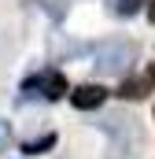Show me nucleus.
Segmentation results:
<instances>
[{
	"label": "nucleus",
	"mask_w": 155,
	"mask_h": 159,
	"mask_svg": "<svg viewBox=\"0 0 155 159\" xmlns=\"http://www.w3.org/2000/svg\"><path fill=\"white\" fill-rule=\"evenodd\" d=\"M100 129L111 137V159H129L144 148V126L133 115H104Z\"/></svg>",
	"instance_id": "nucleus-1"
},
{
	"label": "nucleus",
	"mask_w": 155,
	"mask_h": 159,
	"mask_svg": "<svg viewBox=\"0 0 155 159\" xmlns=\"http://www.w3.org/2000/svg\"><path fill=\"white\" fill-rule=\"evenodd\" d=\"M137 63V44L133 41H122V37H111V41H100L92 48V70L96 74H126L129 67Z\"/></svg>",
	"instance_id": "nucleus-2"
},
{
	"label": "nucleus",
	"mask_w": 155,
	"mask_h": 159,
	"mask_svg": "<svg viewBox=\"0 0 155 159\" xmlns=\"http://www.w3.org/2000/svg\"><path fill=\"white\" fill-rule=\"evenodd\" d=\"M26 96H44V100H63L67 96V78L59 70H41L37 78H30L22 85Z\"/></svg>",
	"instance_id": "nucleus-3"
},
{
	"label": "nucleus",
	"mask_w": 155,
	"mask_h": 159,
	"mask_svg": "<svg viewBox=\"0 0 155 159\" xmlns=\"http://www.w3.org/2000/svg\"><path fill=\"white\" fill-rule=\"evenodd\" d=\"M152 93H155V67H144L140 74L126 78L122 89H118L122 100H144V96H152Z\"/></svg>",
	"instance_id": "nucleus-4"
},
{
	"label": "nucleus",
	"mask_w": 155,
	"mask_h": 159,
	"mask_svg": "<svg viewBox=\"0 0 155 159\" xmlns=\"http://www.w3.org/2000/svg\"><path fill=\"white\" fill-rule=\"evenodd\" d=\"M104 100H107V89H104V85H92V81L78 85L74 93H70V104H74L78 111H96Z\"/></svg>",
	"instance_id": "nucleus-5"
},
{
	"label": "nucleus",
	"mask_w": 155,
	"mask_h": 159,
	"mask_svg": "<svg viewBox=\"0 0 155 159\" xmlns=\"http://www.w3.org/2000/svg\"><path fill=\"white\" fill-rule=\"evenodd\" d=\"M52 144H55V133H44V137H37V141H26V144H22V152H26V156H37V152L52 148Z\"/></svg>",
	"instance_id": "nucleus-6"
},
{
	"label": "nucleus",
	"mask_w": 155,
	"mask_h": 159,
	"mask_svg": "<svg viewBox=\"0 0 155 159\" xmlns=\"http://www.w3.org/2000/svg\"><path fill=\"white\" fill-rule=\"evenodd\" d=\"M144 4H152V0H115V15H122V19H129V15H137Z\"/></svg>",
	"instance_id": "nucleus-7"
},
{
	"label": "nucleus",
	"mask_w": 155,
	"mask_h": 159,
	"mask_svg": "<svg viewBox=\"0 0 155 159\" xmlns=\"http://www.w3.org/2000/svg\"><path fill=\"white\" fill-rule=\"evenodd\" d=\"M7 144H11V126H7V122L0 119V152H4Z\"/></svg>",
	"instance_id": "nucleus-8"
},
{
	"label": "nucleus",
	"mask_w": 155,
	"mask_h": 159,
	"mask_svg": "<svg viewBox=\"0 0 155 159\" xmlns=\"http://www.w3.org/2000/svg\"><path fill=\"white\" fill-rule=\"evenodd\" d=\"M148 15H152V22H155V0H152V4H148Z\"/></svg>",
	"instance_id": "nucleus-9"
}]
</instances>
